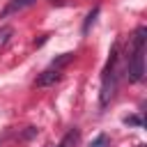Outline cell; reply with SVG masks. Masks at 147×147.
Here are the masks:
<instances>
[{
  "mask_svg": "<svg viewBox=\"0 0 147 147\" xmlns=\"http://www.w3.org/2000/svg\"><path fill=\"white\" fill-rule=\"evenodd\" d=\"M145 44H147V28L138 25L131 34V46L126 53V78L131 83H140L145 78Z\"/></svg>",
  "mask_w": 147,
  "mask_h": 147,
  "instance_id": "obj_1",
  "label": "cell"
},
{
  "mask_svg": "<svg viewBox=\"0 0 147 147\" xmlns=\"http://www.w3.org/2000/svg\"><path fill=\"white\" fill-rule=\"evenodd\" d=\"M117 80H119V44L115 41L108 53V62L103 67V74H101V94H99L101 108H108V103L113 101V96L117 92Z\"/></svg>",
  "mask_w": 147,
  "mask_h": 147,
  "instance_id": "obj_2",
  "label": "cell"
},
{
  "mask_svg": "<svg viewBox=\"0 0 147 147\" xmlns=\"http://www.w3.org/2000/svg\"><path fill=\"white\" fill-rule=\"evenodd\" d=\"M57 80H62V67H57V64L51 62V64L37 76L34 85H37V87H51V85H55Z\"/></svg>",
  "mask_w": 147,
  "mask_h": 147,
  "instance_id": "obj_3",
  "label": "cell"
},
{
  "mask_svg": "<svg viewBox=\"0 0 147 147\" xmlns=\"http://www.w3.org/2000/svg\"><path fill=\"white\" fill-rule=\"evenodd\" d=\"M37 0H9L7 5H5V9L0 11V18H7V16H11V14H18V11H23L25 7H32Z\"/></svg>",
  "mask_w": 147,
  "mask_h": 147,
  "instance_id": "obj_4",
  "label": "cell"
},
{
  "mask_svg": "<svg viewBox=\"0 0 147 147\" xmlns=\"http://www.w3.org/2000/svg\"><path fill=\"white\" fill-rule=\"evenodd\" d=\"M78 138H80V131H78V129L74 126V129H69V131H67V133L62 136V140H60V142H57L55 147H74V145L78 142Z\"/></svg>",
  "mask_w": 147,
  "mask_h": 147,
  "instance_id": "obj_5",
  "label": "cell"
},
{
  "mask_svg": "<svg viewBox=\"0 0 147 147\" xmlns=\"http://www.w3.org/2000/svg\"><path fill=\"white\" fill-rule=\"evenodd\" d=\"M11 37H14V28H11V25H2V28H0V53L9 46Z\"/></svg>",
  "mask_w": 147,
  "mask_h": 147,
  "instance_id": "obj_6",
  "label": "cell"
},
{
  "mask_svg": "<svg viewBox=\"0 0 147 147\" xmlns=\"http://www.w3.org/2000/svg\"><path fill=\"white\" fill-rule=\"evenodd\" d=\"M90 147H110V136H108V133H99V136L90 142Z\"/></svg>",
  "mask_w": 147,
  "mask_h": 147,
  "instance_id": "obj_7",
  "label": "cell"
},
{
  "mask_svg": "<svg viewBox=\"0 0 147 147\" xmlns=\"http://www.w3.org/2000/svg\"><path fill=\"white\" fill-rule=\"evenodd\" d=\"M96 16H99V7H94V9L87 14V18H85V23H83V34H87V30H90V25L96 21Z\"/></svg>",
  "mask_w": 147,
  "mask_h": 147,
  "instance_id": "obj_8",
  "label": "cell"
},
{
  "mask_svg": "<svg viewBox=\"0 0 147 147\" xmlns=\"http://www.w3.org/2000/svg\"><path fill=\"white\" fill-rule=\"evenodd\" d=\"M124 124H126V126H138V129H142V126H145L142 115H129V117H124Z\"/></svg>",
  "mask_w": 147,
  "mask_h": 147,
  "instance_id": "obj_9",
  "label": "cell"
},
{
  "mask_svg": "<svg viewBox=\"0 0 147 147\" xmlns=\"http://www.w3.org/2000/svg\"><path fill=\"white\" fill-rule=\"evenodd\" d=\"M46 147H55V145H46Z\"/></svg>",
  "mask_w": 147,
  "mask_h": 147,
  "instance_id": "obj_10",
  "label": "cell"
}]
</instances>
